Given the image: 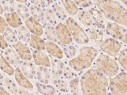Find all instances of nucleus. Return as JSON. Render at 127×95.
<instances>
[{
  "label": "nucleus",
  "instance_id": "f257e3e1",
  "mask_svg": "<svg viewBox=\"0 0 127 95\" xmlns=\"http://www.w3.org/2000/svg\"><path fill=\"white\" fill-rule=\"evenodd\" d=\"M80 84L82 95H106L107 77L95 68L89 69L81 76Z\"/></svg>",
  "mask_w": 127,
  "mask_h": 95
},
{
  "label": "nucleus",
  "instance_id": "f03ea898",
  "mask_svg": "<svg viewBox=\"0 0 127 95\" xmlns=\"http://www.w3.org/2000/svg\"><path fill=\"white\" fill-rule=\"evenodd\" d=\"M93 3L97 6L106 19L120 25H127V9L120 2L111 0H94Z\"/></svg>",
  "mask_w": 127,
  "mask_h": 95
},
{
  "label": "nucleus",
  "instance_id": "7ed1b4c3",
  "mask_svg": "<svg viewBox=\"0 0 127 95\" xmlns=\"http://www.w3.org/2000/svg\"><path fill=\"white\" fill-rule=\"evenodd\" d=\"M98 55V50L95 48L84 46L80 49L78 55L69 61V65L74 71H83L92 66Z\"/></svg>",
  "mask_w": 127,
  "mask_h": 95
},
{
  "label": "nucleus",
  "instance_id": "20e7f679",
  "mask_svg": "<svg viewBox=\"0 0 127 95\" xmlns=\"http://www.w3.org/2000/svg\"><path fill=\"white\" fill-rule=\"evenodd\" d=\"M95 68L105 76L108 77L115 76L119 71V67L117 61L105 54L97 57Z\"/></svg>",
  "mask_w": 127,
  "mask_h": 95
},
{
  "label": "nucleus",
  "instance_id": "39448f33",
  "mask_svg": "<svg viewBox=\"0 0 127 95\" xmlns=\"http://www.w3.org/2000/svg\"><path fill=\"white\" fill-rule=\"evenodd\" d=\"M66 24L70 32L72 39L79 45L87 44L90 42L88 35L82 27L72 17H68Z\"/></svg>",
  "mask_w": 127,
  "mask_h": 95
},
{
  "label": "nucleus",
  "instance_id": "423d86ee",
  "mask_svg": "<svg viewBox=\"0 0 127 95\" xmlns=\"http://www.w3.org/2000/svg\"><path fill=\"white\" fill-rule=\"evenodd\" d=\"M109 87L113 95H127V72L122 71L111 78Z\"/></svg>",
  "mask_w": 127,
  "mask_h": 95
},
{
  "label": "nucleus",
  "instance_id": "0eeeda50",
  "mask_svg": "<svg viewBox=\"0 0 127 95\" xmlns=\"http://www.w3.org/2000/svg\"><path fill=\"white\" fill-rule=\"evenodd\" d=\"M105 30L106 34L111 38L127 43V29L124 27L115 23L108 22Z\"/></svg>",
  "mask_w": 127,
  "mask_h": 95
},
{
  "label": "nucleus",
  "instance_id": "6e6552de",
  "mask_svg": "<svg viewBox=\"0 0 127 95\" xmlns=\"http://www.w3.org/2000/svg\"><path fill=\"white\" fill-rule=\"evenodd\" d=\"M100 50L109 56L115 57L119 53L122 44L117 40L110 37L107 38L99 46Z\"/></svg>",
  "mask_w": 127,
  "mask_h": 95
},
{
  "label": "nucleus",
  "instance_id": "1a4fd4ad",
  "mask_svg": "<svg viewBox=\"0 0 127 95\" xmlns=\"http://www.w3.org/2000/svg\"><path fill=\"white\" fill-rule=\"evenodd\" d=\"M55 28L58 40L62 45H69L72 43V36L66 24L63 23H58Z\"/></svg>",
  "mask_w": 127,
  "mask_h": 95
},
{
  "label": "nucleus",
  "instance_id": "9d476101",
  "mask_svg": "<svg viewBox=\"0 0 127 95\" xmlns=\"http://www.w3.org/2000/svg\"><path fill=\"white\" fill-rule=\"evenodd\" d=\"M90 40L96 46H99L105 39V35L101 29L93 26L86 30Z\"/></svg>",
  "mask_w": 127,
  "mask_h": 95
},
{
  "label": "nucleus",
  "instance_id": "9b49d317",
  "mask_svg": "<svg viewBox=\"0 0 127 95\" xmlns=\"http://www.w3.org/2000/svg\"><path fill=\"white\" fill-rule=\"evenodd\" d=\"M76 20L77 23L84 28L88 29L94 26L92 17L87 9L79 10L77 14Z\"/></svg>",
  "mask_w": 127,
  "mask_h": 95
},
{
  "label": "nucleus",
  "instance_id": "f8f14e48",
  "mask_svg": "<svg viewBox=\"0 0 127 95\" xmlns=\"http://www.w3.org/2000/svg\"><path fill=\"white\" fill-rule=\"evenodd\" d=\"M89 12L92 17L93 23L97 27L100 29H105L106 24L105 20L103 17V15L100 10L93 7L89 8Z\"/></svg>",
  "mask_w": 127,
  "mask_h": 95
},
{
  "label": "nucleus",
  "instance_id": "ddd939ff",
  "mask_svg": "<svg viewBox=\"0 0 127 95\" xmlns=\"http://www.w3.org/2000/svg\"><path fill=\"white\" fill-rule=\"evenodd\" d=\"M47 4L51 6L58 21H59V23H62L66 21L68 18V14L64 8L62 7L59 3L53 1H47Z\"/></svg>",
  "mask_w": 127,
  "mask_h": 95
},
{
  "label": "nucleus",
  "instance_id": "4468645a",
  "mask_svg": "<svg viewBox=\"0 0 127 95\" xmlns=\"http://www.w3.org/2000/svg\"><path fill=\"white\" fill-rule=\"evenodd\" d=\"M12 46L19 55L20 59L23 61H31L32 58V52L28 47L20 41Z\"/></svg>",
  "mask_w": 127,
  "mask_h": 95
},
{
  "label": "nucleus",
  "instance_id": "2eb2a0df",
  "mask_svg": "<svg viewBox=\"0 0 127 95\" xmlns=\"http://www.w3.org/2000/svg\"><path fill=\"white\" fill-rule=\"evenodd\" d=\"M26 27L31 33L37 36H41L44 33L42 24L31 16L24 21Z\"/></svg>",
  "mask_w": 127,
  "mask_h": 95
},
{
  "label": "nucleus",
  "instance_id": "dca6fc26",
  "mask_svg": "<svg viewBox=\"0 0 127 95\" xmlns=\"http://www.w3.org/2000/svg\"><path fill=\"white\" fill-rule=\"evenodd\" d=\"M65 64L60 59L53 58L50 61L52 75L55 79H61L63 77V72Z\"/></svg>",
  "mask_w": 127,
  "mask_h": 95
},
{
  "label": "nucleus",
  "instance_id": "f3484780",
  "mask_svg": "<svg viewBox=\"0 0 127 95\" xmlns=\"http://www.w3.org/2000/svg\"><path fill=\"white\" fill-rule=\"evenodd\" d=\"M20 69L23 75L29 79H33L36 76V68L34 63L30 61H23Z\"/></svg>",
  "mask_w": 127,
  "mask_h": 95
},
{
  "label": "nucleus",
  "instance_id": "a211bd4d",
  "mask_svg": "<svg viewBox=\"0 0 127 95\" xmlns=\"http://www.w3.org/2000/svg\"><path fill=\"white\" fill-rule=\"evenodd\" d=\"M14 76L16 82L20 86V87L29 91H32L33 90V85L29 79L23 75L20 68L18 67L16 68L14 73Z\"/></svg>",
  "mask_w": 127,
  "mask_h": 95
},
{
  "label": "nucleus",
  "instance_id": "6ab92c4d",
  "mask_svg": "<svg viewBox=\"0 0 127 95\" xmlns=\"http://www.w3.org/2000/svg\"><path fill=\"white\" fill-rule=\"evenodd\" d=\"M29 9L31 16L33 17L41 24H45V25L48 23L45 19L44 16L45 10L43 8L31 4L29 6Z\"/></svg>",
  "mask_w": 127,
  "mask_h": 95
},
{
  "label": "nucleus",
  "instance_id": "aec40b11",
  "mask_svg": "<svg viewBox=\"0 0 127 95\" xmlns=\"http://www.w3.org/2000/svg\"><path fill=\"white\" fill-rule=\"evenodd\" d=\"M32 55L36 65L46 67H50V60L48 56L42 51L35 50L33 51Z\"/></svg>",
  "mask_w": 127,
  "mask_h": 95
},
{
  "label": "nucleus",
  "instance_id": "412c9836",
  "mask_svg": "<svg viewBox=\"0 0 127 95\" xmlns=\"http://www.w3.org/2000/svg\"><path fill=\"white\" fill-rule=\"evenodd\" d=\"M36 78L41 84H48L51 80V72L48 67L39 66L36 69Z\"/></svg>",
  "mask_w": 127,
  "mask_h": 95
},
{
  "label": "nucleus",
  "instance_id": "4be33fe9",
  "mask_svg": "<svg viewBox=\"0 0 127 95\" xmlns=\"http://www.w3.org/2000/svg\"><path fill=\"white\" fill-rule=\"evenodd\" d=\"M3 56L11 65L18 66L20 63L21 59L17 52L12 48H7L3 50Z\"/></svg>",
  "mask_w": 127,
  "mask_h": 95
},
{
  "label": "nucleus",
  "instance_id": "5701e85b",
  "mask_svg": "<svg viewBox=\"0 0 127 95\" xmlns=\"http://www.w3.org/2000/svg\"><path fill=\"white\" fill-rule=\"evenodd\" d=\"M45 49L49 55L55 58L60 60L63 59V52L58 45L54 42H47L45 43Z\"/></svg>",
  "mask_w": 127,
  "mask_h": 95
},
{
  "label": "nucleus",
  "instance_id": "b1692460",
  "mask_svg": "<svg viewBox=\"0 0 127 95\" xmlns=\"http://www.w3.org/2000/svg\"><path fill=\"white\" fill-rule=\"evenodd\" d=\"M4 16L6 21L11 27L17 28L23 24L21 19L16 12L5 13Z\"/></svg>",
  "mask_w": 127,
  "mask_h": 95
},
{
  "label": "nucleus",
  "instance_id": "393cba45",
  "mask_svg": "<svg viewBox=\"0 0 127 95\" xmlns=\"http://www.w3.org/2000/svg\"><path fill=\"white\" fill-rule=\"evenodd\" d=\"M29 46L36 50L44 51L45 49V42L40 37L35 35L31 34Z\"/></svg>",
  "mask_w": 127,
  "mask_h": 95
},
{
  "label": "nucleus",
  "instance_id": "a878e982",
  "mask_svg": "<svg viewBox=\"0 0 127 95\" xmlns=\"http://www.w3.org/2000/svg\"><path fill=\"white\" fill-rule=\"evenodd\" d=\"M37 92L42 95H56V90L54 86L49 84H35Z\"/></svg>",
  "mask_w": 127,
  "mask_h": 95
},
{
  "label": "nucleus",
  "instance_id": "bb28decb",
  "mask_svg": "<svg viewBox=\"0 0 127 95\" xmlns=\"http://www.w3.org/2000/svg\"><path fill=\"white\" fill-rule=\"evenodd\" d=\"M17 35L20 40L24 42L25 43L29 44L31 39V34L26 26L21 25L17 29Z\"/></svg>",
  "mask_w": 127,
  "mask_h": 95
},
{
  "label": "nucleus",
  "instance_id": "cd10ccee",
  "mask_svg": "<svg viewBox=\"0 0 127 95\" xmlns=\"http://www.w3.org/2000/svg\"><path fill=\"white\" fill-rule=\"evenodd\" d=\"M3 34L6 41L12 45L16 44L19 42L16 32L9 26H8L6 28Z\"/></svg>",
  "mask_w": 127,
  "mask_h": 95
},
{
  "label": "nucleus",
  "instance_id": "c85d7f7f",
  "mask_svg": "<svg viewBox=\"0 0 127 95\" xmlns=\"http://www.w3.org/2000/svg\"><path fill=\"white\" fill-rule=\"evenodd\" d=\"M61 2L67 14L72 16H75L77 14L79 11V8L74 1L62 0Z\"/></svg>",
  "mask_w": 127,
  "mask_h": 95
},
{
  "label": "nucleus",
  "instance_id": "c756f323",
  "mask_svg": "<svg viewBox=\"0 0 127 95\" xmlns=\"http://www.w3.org/2000/svg\"><path fill=\"white\" fill-rule=\"evenodd\" d=\"M52 83L61 93L67 94L70 92L69 85L66 81L61 79H51Z\"/></svg>",
  "mask_w": 127,
  "mask_h": 95
},
{
  "label": "nucleus",
  "instance_id": "7c9ffc66",
  "mask_svg": "<svg viewBox=\"0 0 127 95\" xmlns=\"http://www.w3.org/2000/svg\"><path fill=\"white\" fill-rule=\"evenodd\" d=\"M43 31H44V34L45 37L48 40L54 42V43L58 42V39L56 36L54 26L48 23L45 25Z\"/></svg>",
  "mask_w": 127,
  "mask_h": 95
},
{
  "label": "nucleus",
  "instance_id": "2f4dec72",
  "mask_svg": "<svg viewBox=\"0 0 127 95\" xmlns=\"http://www.w3.org/2000/svg\"><path fill=\"white\" fill-rule=\"evenodd\" d=\"M0 69L9 76L14 75L15 70L6 61L2 53H0Z\"/></svg>",
  "mask_w": 127,
  "mask_h": 95
},
{
  "label": "nucleus",
  "instance_id": "473e14b6",
  "mask_svg": "<svg viewBox=\"0 0 127 95\" xmlns=\"http://www.w3.org/2000/svg\"><path fill=\"white\" fill-rule=\"evenodd\" d=\"M16 12L20 19L22 20H26L30 17L29 9L27 6L23 3L17 2Z\"/></svg>",
  "mask_w": 127,
  "mask_h": 95
},
{
  "label": "nucleus",
  "instance_id": "72a5a7b5",
  "mask_svg": "<svg viewBox=\"0 0 127 95\" xmlns=\"http://www.w3.org/2000/svg\"><path fill=\"white\" fill-rule=\"evenodd\" d=\"M3 85L9 94L13 95H17L18 88L13 79L8 77H5Z\"/></svg>",
  "mask_w": 127,
  "mask_h": 95
},
{
  "label": "nucleus",
  "instance_id": "f704fd0d",
  "mask_svg": "<svg viewBox=\"0 0 127 95\" xmlns=\"http://www.w3.org/2000/svg\"><path fill=\"white\" fill-rule=\"evenodd\" d=\"M48 7L45 10V19L46 20L48 23H50L53 25V26H56L58 23V19L57 18L55 13H54L52 10L51 6L49 5H47Z\"/></svg>",
  "mask_w": 127,
  "mask_h": 95
},
{
  "label": "nucleus",
  "instance_id": "c9c22d12",
  "mask_svg": "<svg viewBox=\"0 0 127 95\" xmlns=\"http://www.w3.org/2000/svg\"><path fill=\"white\" fill-rule=\"evenodd\" d=\"M0 3L7 13H12L16 12L17 2L13 0H0Z\"/></svg>",
  "mask_w": 127,
  "mask_h": 95
},
{
  "label": "nucleus",
  "instance_id": "e433bc0d",
  "mask_svg": "<svg viewBox=\"0 0 127 95\" xmlns=\"http://www.w3.org/2000/svg\"><path fill=\"white\" fill-rule=\"evenodd\" d=\"M80 79L78 76L74 78L69 82L71 95H79V84Z\"/></svg>",
  "mask_w": 127,
  "mask_h": 95
},
{
  "label": "nucleus",
  "instance_id": "4c0bfd02",
  "mask_svg": "<svg viewBox=\"0 0 127 95\" xmlns=\"http://www.w3.org/2000/svg\"><path fill=\"white\" fill-rule=\"evenodd\" d=\"M118 60L120 65L123 68V69L127 71V52L126 48L123 49L119 52Z\"/></svg>",
  "mask_w": 127,
  "mask_h": 95
},
{
  "label": "nucleus",
  "instance_id": "58836bf2",
  "mask_svg": "<svg viewBox=\"0 0 127 95\" xmlns=\"http://www.w3.org/2000/svg\"><path fill=\"white\" fill-rule=\"evenodd\" d=\"M75 73L69 65H65L63 72V77L68 80H71L75 78Z\"/></svg>",
  "mask_w": 127,
  "mask_h": 95
},
{
  "label": "nucleus",
  "instance_id": "ea45409f",
  "mask_svg": "<svg viewBox=\"0 0 127 95\" xmlns=\"http://www.w3.org/2000/svg\"><path fill=\"white\" fill-rule=\"evenodd\" d=\"M77 48L73 45H68L64 48V51L65 55L69 58H73L74 56L76 55Z\"/></svg>",
  "mask_w": 127,
  "mask_h": 95
},
{
  "label": "nucleus",
  "instance_id": "a19ab883",
  "mask_svg": "<svg viewBox=\"0 0 127 95\" xmlns=\"http://www.w3.org/2000/svg\"><path fill=\"white\" fill-rule=\"evenodd\" d=\"M77 6L79 7L82 8H90L91 6H93V1L91 0H74Z\"/></svg>",
  "mask_w": 127,
  "mask_h": 95
},
{
  "label": "nucleus",
  "instance_id": "79ce46f5",
  "mask_svg": "<svg viewBox=\"0 0 127 95\" xmlns=\"http://www.w3.org/2000/svg\"><path fill=\"white\" fill-rule=\"evenodd\" d=\"M9 26L6 20L0 15V33H3L6 28Z\"/></svg>",
  "mask_w": 127,
  "mask_h": 95
},
{
  "label": "nucleus",
  "instance_id": "37998d69",
  "mask_svg": "<svg viewBox=\"0 0 127 95\" xmlns=\"http://www.w3.org/2000/svg\"><path fill=\"white\" fill-rule=\"evenodd\" d=\"M29 2L31 4L38 6L43 9L47 5V1L45 0H31Z\"/></svg>",
  "mask_w": 127,
  "mask_h": 95
},
{
  "label": "nucleus",
  "instance_id": "c03bdc74",
  "mask_svg": "<svg viewBox=\"0 0 127 95\" xmlns=\"http://www.w3.org/2000/svg\"><path fill=\"white\" fill-rule=\"evenodd\" d=\"M8 47V45L7 42L6 41L4 38L0 34V49L4 50L5 49L7 48Z\"/></svg>",
  "mask_w": 127,
  "mask_h": 95
},
{
  "label": "nucleus",
  "instance_id": "a18cd8bd",
  "mask_svg": "<svg viewBox=\"0 0 127 95\" xmlns=\"http://www.w3.org/2000/svg\"><path fill=\"white\" fill-rule=\"evenodd\" d=\"M17 95H32L27 90L22 88L19 87L18 89Z\"/></svg>",
  "mask_w": 127,
  "mask_h": 95
},
{
  "label": "nucleus",
  "instance_id": "49530a36",
  "mask_svg": "<svg viewBox=\"0 0 127 95\" xmlns=\"http://www.w3.org/2000/svg\"><path fill=\"white\" fill-rule=\"evenodd\" d=\"M0 95H10V94L4 88L0 86Z\"/></svg>",
  "mask_w": 127,
  "mask_h": 95
},
{
  "label": "nucleus",
  "instance_id": "de8ad7c7",
  "mask_svg": "<svg viewBox=\"0 0 127 95\" xmlns=\"http://www.w3.org/2000/svg\"><path fill=\"white\" fill-rule=\"evenodd\" d=\"M4 78V76L3 75V73H2V72L0 71V85H3Z\"/></svg>",
  "mask_w": 127,
  "mask_h": 95
},
{
  "label": "nucleus",
  "instance_id": "09e8293b",
  "mask_svg": "<svg viewBox=\"0 0 127 95\" xmlns=\"http://www.w3.org/2000/svg\"><path fill=\"white\" fill-rule=\"evenodd\" d=\"M16 2L17 3H28L27 0H16Z\"/></svg>",
  "mask_w": 127,
  "mask_h": 95
},
{
  "label": "nucleus",
  "instance_id": "8fccbe9b",
  "mask_svg": "<svg viewBox=\"0 0 127 95\" xmlns=\"http://www.w3.org/2000/svg\"><path fill=\"white\" fill-rule=\"evenodd\" d=\"M3 9L2 7V6L0 3V15L3 14Z\"/></svg>",
  "mask_w": 127,
  "mask_h": 95
},
{
  "label": "nucleus",
  "instance_id": "3c124183",
  "mask_svg": "<svg viewBox=\"0 0 127 95\" xmlns=\"http://www.w3.org/2000/svg\"><path fill=\"white\" fill-rule=\"evenodd\" d=\"M122 2L126 6V7H127V0H122Z\"/></svg>",
  "mask_w": 127,
  "mask_h": 95
},
{
  "label": "nucleus",
  "instance_id": "603ef678",
  "mask_svg": "<svg viewBox=\"0 0 127 95\" xmlns=\"http://www.w3.org/2000/svg\"></svg>",
  "mask_w": 127,
  "mask_h": 95
}]
</instances>
